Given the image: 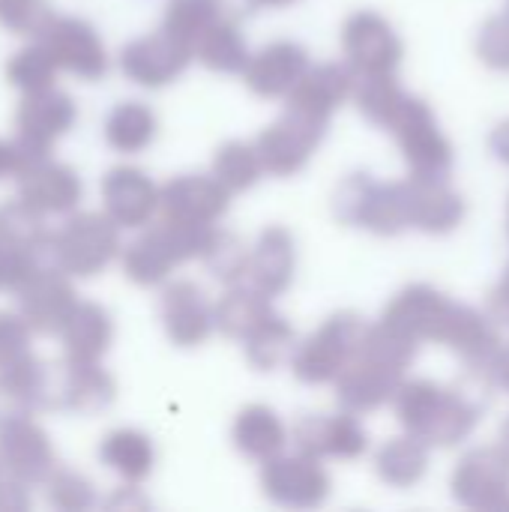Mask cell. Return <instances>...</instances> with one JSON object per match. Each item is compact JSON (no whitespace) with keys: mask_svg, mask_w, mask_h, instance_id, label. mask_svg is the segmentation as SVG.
Segmentation results:
<instances>
[{"mask_svg":"<svg viewBox=\"0 0 509 512\" xmlns=\"http://www.w3.org/2000/svg\"><path fill=\"white\" fill-rule=\"evenodd\" d=\"M222 15H225V3L222 0H168L162 30H168L171 36L183 39L186 45H195V39L210 24H216Z\"/></svg>","mask_w":509,"mask_h":512,"instance_id":"f35d334b","label":"cell"},{"mask_svg":"<svg viewBox=\"0 0 509 512\" xmlns=\"http://www.w3.org/2000/svg\"><path fill=\"white\" fill-rule=\"evenodd\" d=\"M42 267V258L12 249L0 240V291H18L36 270Z\"/></svg>","mask_w":509,"mask_h":512,"instance_id":"f6af8a7d","label":"cell"},{"mask_svg":"<svg viewBox=\"0 0 509 512\" xmlns=\"http://www.w3.org/2000/svg\"><path fill=\"white\" fill-rule=\"evenodd\" d=\"M63 339V351L69 360H102L105 351L111 348L114 342V324H111V315L96 306V303H75L69 318L63 321L60 333Z\"/></svg>","mask_w":509,"mask_h":512,"instance_id":"f1b7e54d","label":"cell"},{"mask_svg":"<svg viewBox=\"0 0 509 512\" xmlns=\"http://www.w3.org/2000/svg\"><path fill=\"white\" fill-rule=\"evenodd\" d=\"M54 75H57V63L51 60V54H48V48L42 42H33V45L15 51L12 60H9V66H6L9 84L18 87L21 93L51 87L54 84Z\"/></svg>","mask_w":509,"mask_h":512,"instance_id":"60d3db41","label":"cell"},{"mask_svg":"<svg viewBox=\"0 0 509 512\" xmlns=\"http://www.w3.org/2000/svg\"><path fill=\"white\" fill-rule=\"evenodd\" d=\"M156 132H159V120L153 108L138 99L114 105L105 120V144L126 156L147 150L156 141Z\"/></svg>","mask_w":509,"mask_h":512,"instance_id":"1f68e13d","label":"cell"},{"mask_svg":"<svg viewBox=\"0 0 509 512\" xmlns=\"http://www.w3.org/2000/svg\"><path fill=\"white\" fill-rule=\"evenodd\" d=\"M75 117L78 108L69 93L57 90L54 84L30 90L15 111V138L33 153H48L75 126Z\"/></svg>","mask_w":509,"mask_h":512,"instance_id":"7c38bea8","label":"cell"},{"mask_svg":"<svg viewBox=\"0 0 509 512\" xmlns=\"http://www.w3.org/2000/svg\"><path fill=\"white\" fill-rule=\"evenodd\" d=\"M261 489L264 495L288 510H315L330 498V474L324 471L321 459L306 453H276L264 459L261 468Z\"/></svg>","mask_w":509,"mask_h":512,"instance_id":"ba28073f","label":"cell"},{"mask_svg":"<svg viewBox=\"0 0 509 512\" xmlns=\"http://www.w3.org/2000/svg\"><path fill=\"white\" fill-rule=\"evenodd\" d=\"M345 63L354 75H387L402 63V39L378 12H354L342 30Z\"/></svg>","mask_w":509,"mask_h":512,"instance_id":"9c48e42d","label":"cell"},{"mask_svg":"<svg viewBox=\"0 0 509 512\" xmlns=\"http://www.w3.org/2000/svg\"><path fill=\"white\" fill-rule=\"evenodd\" d=\"M231 192L213 174H180L159 189V213L162 219L210 228L228 210Z\"/></svg>","mask_w":509,"mask_h":512,"instance_id":"5bb4252c","label":"cell"},{"mask_svg":"<svg viewBox=\"0 0 509 512\" xmlns=\"http://www.w3.org/2000/svg\"><path fill=\"white\" fill-rule=\"evenodd\" d=\"M354 81L357 75L351 72L348 63H321V66H309L306 75L300 78V84L285 96L291 108H303L309 114L327 117L354 93Z\"/></svg>","mask_w":509,"mask_h":512,"instance_id":"83f0119b","label":"cell"},{"mask_svg":"<svg viewBox=\"0 0 509 512\" xmlns=\"http://www.w3.org/2000/svg\"><path fill=\"white\" fill-rule=\"evenodd\" d=\"M117 396L114 378L90 360H63L54 378V408L72 411L81 417H93L105 411Z\"/></svg>","mask_w":509,"mask_h":512,"instance_id":"d4e9b609","label":"cell"},{"mask_svg":"<svg viewBox=\"0 0 509 512\" xmlns=\"http://www.w3.org/2000/svg\"><path fill=\"white\" fill-rule=\"evenodd\" d=\"M477 54L486 66L509 72V9L501 15H492L477 36Z\"/></svg>","mask_w":509,"mask_h":512,"instance_id":"ee69618b","label":"cell"},{"mask_svg":"<svg viewBox=\"0 0 509 512\" xmlns=\"http://www.w3.org/2000/svg\"><path fill=\"white\" fill-rule=\"evenodd\" d=\"M489 315H492V321L509 327V267L507 273H504V279L498 282V288L489 297Z\"/></svg>","mask_w":509,"mask_h":512,"instance_id":"681fc988","label":"cell"},{"mask_svg":"<svg viewBox=\"0 0 509 512\" xmlns=\"http://www.w3.org/2000/svg\"><path fill=\"white\" fill-rule=\"evenodd\" d=\"M273 312V300L258 294L252 285H231V291L213 306L216 327L228 339H246L267 315Z\"/></svg>","mask_w":509,"mask_h":512,"instance_id":"836d02e7","label":"cell"},{"mask_svg":"<svg viewBox=\"0 0 509 512\" xmlns=\"http://www.w3.org/2000/svg\"><path fill=\"white\" fill-rule=\"evenodd\" d=\"M204 267L225 285H240L246 282V264H249V249L228 231H210V240L201 255Z\"/></svg>","mask_w":509,"mask_h":512,"instance_id":"ab89813d","label":"cell"},{"mask_svg":"<svg viewBox=\"0 0 509 512\" xmlns=\"http://www.w3.org/2000/svg\"><path fill=\"white\" fill-rule=\"evenodd\" d=\"M192 63V45L171 36L168 30L147 33L123 45L120 69L141 87H165L177 81Z\"/></svg>","mask_w":509,"mask_h":512,"instance_id":"4fadbf2b","label":"cell"},{"mask_svg":"<svg viewBox=\"0 0 509 512\" xmlns=\"http://www.w3.org/2000/svg\"><path fill=\"white\" fill-rule=\"evenodd\" d=\"M57 366L42 363L30 351L0 366V420L54 408Z\"/></svg>","mask_w":509,"mask_h":512,"instance_id":"7402d4cb","label":"cell"},{"mask_svg":"<svg viewBox=\"0 0 509 512\" xmlns=\"http://www.w3.org/2000/svg\"><path fill=\"white\" fill-rule=\"evenodd\" d=\"M48 489V504L57 510H90L96 504V492L90 480H84L75 471H57L45 480Z\"/></svg>","mask_w":509,"mask_h":512,"instance_id":"7bdbcfd3","label":"cell"},{"mask_svg":"<svg viewBox=\"0 0 509 512\" xmlns=\"http://www.w3.org/2000/svg\"><path fill=\"white\" fill-rule=\"evenodd\" d=\"M327 123H330L327 117L288 105L285 114L276 123H270L255 141L264 171L273 177H291L303 171L312 153L321 147L327 135Z\"/></svg>","mask_w":509,"mask_h":512,"instance_id":"52a82bcc","label":"cell"},{"mask_svg":"<svg viewBox=\"0 0 509 512\" xmlns=\"http://www.w3.org/2000/svg\"><path fill=\"white\" fill-rule=\"evenodd\" d=\"M456 303L459 300H450L429 285H408L390 300L381 321L411 336L414 342H444Z\"/></svg>","mask_w":509,"mask_h":512,"instance_id":"e0dca14e","label":"cell"},{"mask_svg":"<svg viewBox=\"0 0 509 512\" xmlns=\"http://www.w3.org/2000/svg\"><path fill=\"white\" fill-rule=\"evenodd\" d=\"M102 207L117 228H147L159 213V186L132 165H117L102 180Z\"/></svg>","mask_w":509,"mask_h":512,"instance_id":"44dd1931","label":"cell"},{"mask_svg":"<svg viewBox=\"0 0 509 512\" xmlns=\"http://www.w3.org/2000/svg\"><path fill=\"white\" fill-rule=\"evenodd\" d=\"M294 270H297L294 237L279 225L264 228L261 237L255 240V246L249 249V264H246L249 285L258 294L273 300V297H279V294H285L291 288Z\"/></svg>","mask_w":509,"mask_h":512,"instance_id":"484cf974","label":"cell"},{"mask_svg":"<svg viewBox=\"0 0 509 512\" xmlns=\"http://www.w3.org/2000/svg\"><path fill=\"white\" fill-rule=\"evenodd\" d=\"M39 42L48 48L57 69L78 75L81 81H96L108 72V51L93 24L84 18H57L45 27Z\"/></svg>","mask_w":509,"mask_h":512,"instance_id":"9a60e30c","label":"cell"},{"mask_svg":"<svg viewBox=\"0 0 509 512\" xmlns=\"http://www.w3.org/2000/svg\"><path fill=\"white\" fill-rule=\"evenodd\" d=\"M30 486L18 483V480H0V510H27L30 507Z\"/></svg>","mask_w":509,"mask_h":512,"instance_id":"c3c4849f","label":"cell"},{"mask_svg":"<svg viewBox=\"0 0 509 512\" xmlns=\"http://www.w3.org/2000/svg\"><path fill=\"white\" fill-rule=\"evenodd\" d=\"M51 237H54V231H48L45 216L36 213L33 207H27L21 198L0 207V240L9 243L12 249L42 258L51 252Z\"/></svg>","mask_w":509,"mask_h":512,"instance_id":"8d00e7d4","label":"cell"},{"mask_svg":"<svg viewBox=\"0 0 509 512\" xmlns=\"http://www.w3.org/2000/svg\"><path fill=\"white\" fill-rule=\"evenodd\" d=\"M501 447L509 453V417H507V423L501 426Z\"/></svg>","mask_w":509,"mask_h":512,"instance_id":"db71d44e","label":"cell"},{"mask_svg":"<svg viewBox=\"0 0 509 512\" xmlns=\"http://www.w3.org/2000/svg\"><path fill=\"white\" fill-rule=\"evenodd\" d=\"M231 441L234 447L255 462L273 459L276 453L285 450L288 444V429L282 423V417L267 408V405H249L237 414L234 429H231Z\"/></svg>","mask_w":509,"mask_h":512,"instance_id":"f546056e","label":"cell"},{"mask_svg":"<svg viewBox=\"0 0 509 512\" xmlns=\"http://www.w3.org/2000/svg\"><path fill=\"white\" fill-rule=\"evenodd\" d=\"M381 129H387L399 141V150L408 162L411 177H432V180L450 177L453 144L444 138L432 108L423 99H417L405 90L396 99V105L390 108Z\"/></svg>","mask_w":509,"mask_h":512,"instance_id":"3957f363","label":"cell"},{"mask_svg":"<svg viewBox=\"0 0 509 512\" xmlns=\"http://www.w3.org/2000/svg\"><path fill=\"white\" fill-rule=\"evenodd\" d=\"M36 156H45V153L27 150L18 138H12V141H3V138H0V180L15 177V174H18L30 159H36Z\"/></svg>","mask_w":509,"mask_h":512,"instance_id":"7dc6e473","label":"cell"},{"mask_svg":"<svg viewBox=\"0 0 509 512\" xmlns=\"http://www.w3.org/2000/svg\"><path fill=\"white\" fill-rule=\"evenodd\" d=\"M0 468L24 486L45 483L54 474V447L45 429L30 420V414L0 420Z\"/></svg>","mask_w":509,"mask_h":512,"instance_id":"8fae6325","label":"cell"},{"mask_svg":"<svg viewBox=\"0 0 509 512\" xmlns=\"http://www.w3.org/2000/svg\"><path fill=\"white\" fill-rule=\"evenodd\" d=\"M375 471L387 486L396 489H411L417 486L426 471H429V450L423 441H417L414 435L405 438H393L387 441L378 456H375Z\"/></svg>","mask_w":509,"mask_h":512,"instance_id":"e575fe53","label":"cell"},{"mask_svg":"<svg viewBox=\"0 0 509 512\" xmlns=\"http://www.w3.org/2000/svg\"><path fill=\"white\" fill-rule=\"evenodd\" d=\"M18 315L30 333L54 336L78 303L72 282L57 267H39L18 291Z\"/></svg>","mask_w":509,"mask_h":512,"instance_id":"ac0fdd59","label":"cell"},{"mask_svg":"<svg viewBox=\"0 0 509 512\" xmlns=\"http://www.w3.org/2000/svg\"><path fill=\"white\" fill-rule=\"evenodd\" d=\"M333 216L342 225L366 228L381 237L402 234L411 228L408 216V189L402 183H378L372 174H351L339 183L333 195Z\"/></svg>","mask_w":509,"mask_h":512,"instance_id":"277c9868","label":"cell"},{"mask_svg":"<svg viewBox=\"0 0 509 512\" xmlns=\"http://www.w3.org/2000/svg\"><path fill=\"white\" fill-rule=\"evenodd\" d=\"M210 231L213 225L195 228L171 219H162L159 225H147V231L123 249V273L141 288L162 285L171 279V273L180 264L204 255Z\"/></svg>","mask_w":509,"mask_h":512,"instance_id":"7a4b0ae2","label":"cell"},{"mask_svg":"<svg viewBox=\"0 0 509 512\" xmlns=\"http://www.w3.org/2000/svg\"><path fill=\"white\" fill-rule=\"evenodd\" d=\"M264 165L258 159L255 144L246 141H228L216 150L213 156V177L234 195V192H246L258 183Z\"/></svg>","mask_w":509,"mask_h":512,"instance_id":"74e56055","label":"cell"},{"mask_svg":"<svg viewBox=\"0 0 509 512\" xmlns=\"http://www.w3.org/2000/svg\"><path fill=\"white\" fill-rule=\"evenodd\" d=\"M51 261L72 279L102 273L120 255V228L105 213H69L51 237Z\"/></svg>","mask_w":509,"mask_h":512,"instance_id":"8992f818","label":"cell"},{"mask_svg":"<svg viewBox=\"0 0 509 512\" xmlns=\"http://www.w3.org/2000/svg\"><path fill=\"white\" fill-rule=\"evenodd\" d=\"M402 381H405V372L369 357L360 348V354L342 369V375L333 384H336V396L345 411L369 414V411H378L387 402H393Z\"/></svg>","mask_w":509,"mask_h":512,"instance_id":"603a6c76","label":"cell"},{"mask_svg":"<svg viewBox=\"0 0 509 512\" xmlns=\"http://www.w3.org/2000/svg\"><path fill=\"white\" fill-rule=\"evenodd\" d=\"M192 57H198V63H204L210 72L234 75V72H243V66L249 63V45H246L240 27L222 15L216 24H210L195 39Z\"/></svg>","mask_w":509,"mask_h":512,"instance_id":"d6a6232c","label":"cell"},{"mask_svg":"<svg viewBox=\"0 0 509 512\" xmlns=\"http://www.w3.org/2000/svg\"><path fill=\"white\" fill-rule=\"evenodd\" d=\"M369 333V321L357 312H339L327 318L306 342H297L291 354V372L303 384H333L342 369L360 354Z\"/></svg>","mask_w":509,"mask_h":512,"instance_id":"5b68a950","label":"cell"},{"mask_svg":"<svg viewBox=\"0 0 509 512\" xmlns=\"http://www.w3.org/2000/svg\"><path fill=\"white\" fill-rule=\"evenodd\" d=\"M159 318L177 348H198L216 330L213 303L192 279H177L165 285L159 300Z\"/></svg>","mask_w":509,"mask_h":512,"instance_id":"d6986e66","label":"cell"},{"mask_svg":"<svg viewBox=\"0 0 509 512\" xmlns=\"http://www.w3.org/2000/svg\"><path fill=\"white\" fill-rule=\"evenodd\" d=\"M450 489L471 510H509V453L501 444L471 450L459 462Z\"/></svg>","mask_w":509,"mask_h":512,"instance_id":"30bf717a","label":"cell"},{"mask_svg":"<svg viewBox=\"0 0 509 512\" xmlns=\"http://www.w3.org/2000/svg\"><path fill=\"white\" fill-rule=\"evenodd\" d=\"M30 351V330L21 315L0 312V366L24 357Z\"/></svg>","mask_w":509,"mask_h":512,"instance_id":"bcb514c9","label":"cell"},{"mask_svg":"<svg viewBox=\"0 0 509 512\" xmlns=\"http://www.w3.org/2000/svg\"><path fill=\"white\" fill-rule=\"evenodd\" d=\"M489 144H492L495 156H498V159H504V162L509 165V120H507V123H501V126H498V129L492 132Z\"/></svg>","mask_w":509,"mask_h":512,"instance_id":"816d5d0a","label":"cell"},{"mask_svg":"<svg viewBox=\"0 0 509 512\" xmlns=\"http://www.w3.org/2000/svg\"><path fill=\"white\" fill-rule=\"evenodd\" d=\"M489 387L509 393V345H501L489 366Z\"/></svg>","mask_w":509,"mask_h":512,"instance_id":"f907efd6","label":"cell"},{"mask_svg":"<svg viewBox=\"0 0 509 512\" xmlns=\"http://www.w3.org/2000/svg\"><path fill=\"white\" fill-rule=\"evenodd\" d=\"M15 177H18V198L36 213H42L45 219L69 216L84 192L81 177L69 165L48 159V153L30 159Z\"/></svg>","mask_w":509,"mask_h":512,"instance_id":"2e32d148","label":"cell"},{"mask_svg":"<svg viewBox=\"0 0 509 512\" xmlns=\"http://www.w3.org/2000/svg\"><path fill=\"white\" fill-rule=\"evenodd\" d=\"M294 444L315 459H360L369 447V435L357 414H306L294 426Z\"/></svg>","mask_w":509,"mask_h":512,"instance_id":"ffe728a7","label":"cell"},{"mask_svg":"<svg viewBox=\"0 0 509 512\" xmlns=\"http://www.w3.org/2000/svg\"><path fill=\"white\" fill-rule=\"evenodd\" d=\"M255 6H270V9H276V6H288V3H294V0H252Z\"/></svg>","mask_w":509,"mask_h":512,"instance_id":"f5cc1de1","label":"cell"},{"mask_svg":"<svg viewBox=\"0 0 509 512\" xmlns=\"http://www.w3.org/2000/svg\"><path fill=\"white\" fill-rule=\"evenodd\" d=\"M246 360L258 369V372H273L282 363L291 360L294 348H297V333L294 327L273 309L246 339Z\"/></svg>","mask_w":509,"mask_h":512,"instance_id":"d590c367","label":"cell"},{"mask_svg":"<svg viewBox=\"0 0 509 512\" xmlns=\"http://www.w3.org/2000/svg\"><path fill=\"white\" fill-rule=\"evenodd\" d=\"M408 216L411 228L426 234H450L465 219V198L447 183L432 177H408Z\"/></svg>","mask_w":509,"mask_h":512,"instance_id":"4316f807","label":"cell"},{"mask_svg":"<svg viewBox=\"0 0 509 512\" xmlns=\"http://www.w3.org/2000/svg\"><path fill=\"white\" fill-rule=\"evenodd\" d=\"M99 459L108 471H114L123 483H144L156 465L153 441L138 429H114L99 444Z\"/></svg>","mask_w":509,"mask_h":512,"instance_id":"4dcf8cb0","label":"cell"},{"mask_svg":"<svg viewBox=\"0 0 509 512\" xmlns=\"http://www.w3.org/2000/svg\"><path fill=\"white\" fill-rule=\"evenodd\" d=\"M54 21L48 0H0V24L18 36H42Z\"/></svg>","mask_w":509,"mask_h":512,"instance_id":"b9f144b4","label":"cell"},{"mask_svg":"<svg viewBox=\"0 0 509 512\" xmlns=\"http://www.w3.org/2000/svg\"><path fill=\"white\" fill-rule=\"evenodd\" d=\"M393 405L405 432L426 447L462 444L477 429L483 411L468 393L438 387L435 381H402Z\"/></svg>","mask_w":509,"mask_h":512,"instance_id":"6da1fadb","label":"cell"},{"mask_svg":"<svg viewBox=\"0 0 509 512\" xmlns=\"http://www.w3.org/2000/svg\"><path fill=\"white\" fill-rule=\"evenodd\" d=\"M309 54L297 42H270L258 54H249V63L243 66L246 87L261 99H285L300 78L309 69Z\"/></svg>","mask_w":509,"mask_h":512,"instance_id":"cb8c5ba5","label":"cell"}]
</instances>
